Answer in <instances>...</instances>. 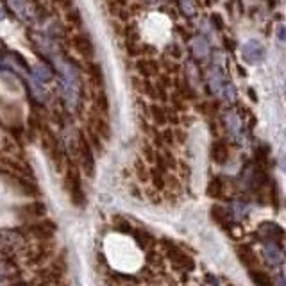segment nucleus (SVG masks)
Wrapping results in <instances>:
<instances>
[{
  "label": "nucleus",
  "mask_w": 286,
  "mask_h": 286,
  "mask_svg": "<svg viewBox=\"0 0 286 286\" xmlns=\"http://www.w3.org/2000/svg\"><path fill=\"white\" fill-rule=\"evenodd\" d=\"M242 55H243V59L249 63V65H258V63H261V61H263V58H265L263 43H260V41H256V40L247 41V43L243 45V48H242Z\"/></svg>",
  "instance_id": "f257e3e1"
},
{
  "label": "nucleus",
  "mask_w": 286,
  "mask_h": 286,
  "mask_svg": "<svg viewBox=\"0 0 286 286\" xmlns=\"http://www.w3.org/2000/svg\"><path fill=\"white\" fill-rule=\"evenodd\" d=\"M263 258L267 260L268 265H272V267H277V265H281L282 261H284V254H282V250L279 249L274 242H268L267 245L263 247Z\"/></svg>",
  "instance_id": "f03ea898"
},
{
  "label": "nucleus",
  "mask_w": 286,
  "mask_h": 286,
  "mask_svg": "<svg viewBox=\"0 0 286 286\" xmlns=\"http://www.w3.org/2000/svg\"><path fill=\"white\" fill-rule=\"evenodd\" d=\"M66 183H68V191L72 195L75 202L82 201V191H81V181H79V176L75 174V170L72 168L68 172V177H66Z\"/></svg>",
  "instance_id": "7ed1b4c3"
},
{
  "label": "nucleus",
  "mask_w": 286,
  "mask_h": 286,
  "mask_svg": "<svg viewBox=\"0 0 286 286\" xmlns=\"http://www.w3.org/2000/svg\"><path fill=\"white\" fill-rule=\"evenodd\" d=\"M238 254H240V260H242L243 265H247L249 268H254L258 263V256L256 252H254L250 247H240L238 249Z\"/></svg>",
  "instance_id": "20e7f679"
},
{
  "label": "nucleus",
  "mask_w": 286,
  "mask_h": 286,
  "mask_svg": "<svg viewBox=\"0 0 286 286\" xmlns=\"http://www.w3.org/2000/svg\"><path fill=\"white\" fill-rule=\"evenodd\" d=\"M75 47H77V50L81 52V55H84V58H92L93 55V45L90 43L88 38L77 36L75 38Z\"/></svg>",
  "instance_id": "39448f33"
},
{
  "label": "nucleus",
  "mask_w": 286,
  "mask_h": 286,
  "mask_svg": "<svg viewBox=\"0 0 286 286\" xmlns=\"http://www.w3.org/2000/svg\"><path fill=\"white\" fill-rule=\"evenodd\" d=\"M81 152H82V165H84V168L88 170V174H92L93 170V156H92V151L88 149V145H86V139L81 136Z\"/></svg>",
  "instance_id": "423d86ee"
},
{
  "label": "nucleus",
  "mask_w": 286,
  "mask_h": 286,
  "mask_svg": "<svg viewBox=\"0 0 286 286\" xmlns=\"http://www.w3.org/2000/svg\"><path fill=\"white\" fill-rule=\"evenodd\" d=\"M229 156V151L225 147L224 143H215V147H213V159L217 163H224Z\"/></svg>",
  "instance_id": "0eeeda50"
},
{
  "label": "nucleus",
  "mask_w": 286,
  "mask_h": 286,
  "mask_svg": "<svg viewBox=\"0 0 286 286\" xmlns=\"http://www.w3.org/2000/svg\"><path fill=\"white\" fill-rule=\"evenodd\" d=\"M261 231H263L265 235H268V238H272V242H275V240H279L282 236L281 227L275 224H261Z\"/></svg>",
  "instance_id": "6e6552de"
},
{
  "label": "nucleus",
  "mask_w": 286,
  "mask_h": 286,
  "mask_svg": "<svg viewBox=\"0 0 286 286\" xmlns=\"http://www.w3.org/2000/svg\"><path fill=\"white\" fill-rule=\"evenodd\" d=\"M172 261L174 263H177V265H181V267H188V268H191V260H190V256H186L184 252H181V250H176L174 252V258H172Z\"/></svg>",
  "instance_id": "1a4fd4ad"
},
{
  "label": "nucleus",
  "mask_w": 286,
  "mask_h": 286,
  "mask_svg": "<svg viewBox=\"0 0 286 286\" xmlns=\"http://www.w3.org/2000/svg\"><path fill=\"white\" fill-rule=\"evenodd\" d=\"M252 281L258 282V284H270L272 279L268 277V275L265 274V272H261V270H252Z\"/></svg>",
  "instance_id": "9d476101"
}]
</instances>
